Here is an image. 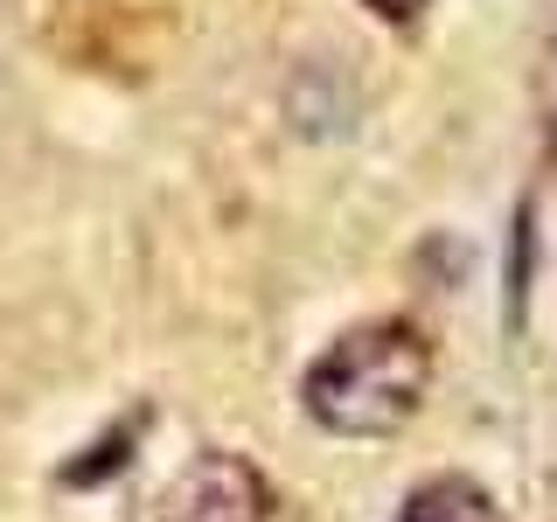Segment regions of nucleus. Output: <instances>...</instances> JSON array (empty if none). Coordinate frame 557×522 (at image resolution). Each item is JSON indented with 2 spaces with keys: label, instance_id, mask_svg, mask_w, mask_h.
<instances>
[{
  "label": "nucleus",
  "instance_id": "1",
  "mask_svg": "<svg viewBox=\"0 0 557 522\" xmlns=\"http://www.w3.org/2000/svg\"><path fill=\"white\" fill-rule=\"evenodd\" d=\"M432 390V341L418 321H356L335 335L300 376V405L335 439H391L425 411Z\"/></svg>",
  "mask_w": 557,
  "mask_h": 522
},
{
  "label": "nucleus",
  "instance_id": "2",
  "mask_svg": "<svg viewBox=\"0 0 557 522\" xmlns=\"http://www.w3.org/2000/svg\"><path fill=\"white\" fill-rule=\"evenodd\" d=\"M161 522H278V495L244 452L209 446L161 487Z\"/></svg>",
  "mask_w": 557,
  "mask_h": 522
},
{
  "label": "nucleus",
  "instance_id": "6",
  "mask_svg": "<svg viewBox=\"0 0 557 522\" xmlns=\"http://www.w3.org/2000/svg\"><path fill=\"white\" fill-rule=\"evenodd\" d=\"M362 8H370V14H376V22H391V28H411V22H418V14H425V8H432V0H362Z\"/></svg>",
  "mask_w": 557,
  "mask_h": 522
},
{
  "label": "nucleus",
  "instance_id": "3",
  "mask_svg": "<svg viewBox=\"0 0 557 522\" xmlns=\"http://www.w3.org/2000/svg\"><path fill=\"white\" fill-rule=\"evenodd\" d=\"M391 522H502V515H495V495H487L481 481H467V474H432V481H418L411 495L397 501Z\"/></svg>",
  "mask_w": 557,
  "mask_h": 522
},
{
  "label": "nucleus",
  "instance_id": "4",
  "mask_svg": "<svg viewBox=\"0 0 557 522\" xmlns=\"http://www.w3.org/2000/svg\"><path fill=\"white\" fill-rule=\"evenodd\" d=\"M133 439H139V418H133V425H119V432H104V439L91 446V460H70L63 467V487H91L104 474H119V467L133 460Z\"/></svg>",
  "mask_w": 557,
  "mask_h": 522
},
{
  "label": "nucleus",
  "instance_id": "5",
  "mask_svg": "<svg viewBox=\"0 0 557 522\" xmlns=\"http://www.w3.org/2000/svg\"><path fill=\"white\" fill-rule=\"evenodd\" d=\"M530 223L536 209H516V265H509V327H522V300H530Z\"/></svg>",
  "mask_w": 557,
  "mask_h": 522
}]
</instances>
